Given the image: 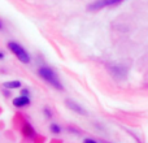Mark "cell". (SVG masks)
I'll return each mask as SVG.
<instances>
[{
  "label": "cell",
  "instance_id": "8",
  "mask_svg": "<svg viewBox=\"0 0 148 143\" xmlns=\"http://www.w3.org/2000/svg\"><path fill=\"white\" fill-rule=\"evenodd\" d=\"M49 129H51V131L53 134H60V131H61V129H60L59 125H56V124H52L51 126H49Z\"/></svg>",
  "mask_w": 148,
  "mask_h": 143
},
{
  "label": "cell",
  "instance_id": "5",
  "mask_svg": "<svg viewBox=\"0 0 148 143\" xmlns=\"http://www.w3.org/2000/svg\"><path fill=\"white\" fill-rule=\"evenodd\" d=\"M66 105L70 108V109H73L74 112L79 113V115H83V116H86V115H87L86 111H84L79 104H77L75 102H73V100H66Z\"/></svg>",
  "mask_w": 148,
  "mask_h": 143
},
{
  "label": "cell",
  "instance_id": "11",
  "mask_svg": "<svg viewBox=\"0 0 148 143\" xmlns=\"http://www.w3.org/2000/svg\"><path fill=\"white\" fill-rule=\"evenodd\" d=\"M1 59H4V54H3V52H0V60Z\"/></svg>",
  "mask_w": 148,
  "mask_h": 143
},
{
  "label": "cell",
  "instance_id": "3",
  "mask_svg": "<svg viewBox=\"0 0 148 143\" xmlns=\"http://www.w3.org/2000/svg\"><path fill=\"white\" fill-rule=\"evenodd\" d=\"M123 0H97V1L92 3L88 5V10H99L101 8L110 7V5H117L120 3H122Z\"/></svg>",
  "mask_w": 148,
  "mask_h": 143
},
{
  "label": "cell",
  "instance_id": "4",
  "mask_svg": "<svg viewBox=\"0 0 148 143\" xmlns=\"http://www.w3.org/2000/svg\"><path fill=\"white\" fill-rule=\"evenodd\" d=\"M30 104V99H29V96H23V95H21V96L18 98H14L13 99V105L14 107H26V105Z\"/></svg>",
  "mask_w": 148,
  "mask_h": 143
},
{
  "label": "cell",
  "instance_id": "1",
  "mask_svg": "<svg viewBox=\"0 0 148 143\" xmlns=\"http://www.w3.org/2000/svg\"><path fill=\"white\" fill-rule=\"evenodd\" d=\"M38 73H39V76H40L42 78L47 82V83H49L51 86H53L55 89H57V90H62V89H64V87H62V85H61V82H60L59 78H57L56 73H55L51 68L40 67L38 69Z\"/></svg>",
  "mask_w": 148,
  "mask_h": 143
},
{
  "label": "cell",
  "instance_id": "6",
  "mask_svg": "<svg viewBox=\"0 0 148 143\" xmlns=\"http://www.w3.org/2000/svg\"><path fill=\"white\" fill-rule=\"evenodd\" d=\"M22 133H23V135H26V137H30V138H33V137L35 135V131H34L33 126H31L30 124H25V125H23Z\"/></svg>",
  "mask_w": 148,
  "mask_h": 143
},
{
  "label": "cell",
  "instance_id": "7",
  "mask_svg": "<svg viewBox=\"0 0 148 143\" xmlns=\"http://www.w3.org/2000/svg\"><path fill=\"white\" fill-rule=\"evenodd\" d=\"M5 89H20L21 87V82L20 81H9L4 83Z\"/></svg>",
  "mask_w": 148,
  "mask_h": 143
},
{
  "label": "cell",
  "instance_id": "10",
  "mask_svg": "<svg viewBox=\"0 0 148 143\" xmlns=\"http://www.w3.org/2000/svg\"><path fill=\"white\" fill-rule=\"evenodd\" d=\"M21 94H22V95H23V96H27L29 91H27V90H26V89H23V90H22V91H21Z\"/></svg>",
  "mask_w": 148,
  "mask_h": 143
},
{
  "label": "cell",
  "instance_id": "9",
  "mask_svg": "<svg viewBox=\"0 0 148 143\" xmlns=\"http://www.w3.org/2000/svg\"><path fill=\"white\" fill-rule=\"evenodd\" d=\"M83 143H97L96 141H94V139H91V138H86L83 141Z\"/></svg>",
  "mask_w": 148,
  "mask_h": 143
},
{
  "label": "cell",
  "instance_id": "2",
  "mask_svg": "<svg viewBox=\"0 0 148 143\" xmlns=\"http://www.w3.org/2000/svg\"><path fill=\"white\" fill-rule=\"evenodd\" d=\"M7 46H8V48L10 50V52H12L16 57H18V60H20L21 63H23V64H29V63H30V56H29L26 50L23 48L21 44H18L17 42H8Z\"/></svg>",
  "mask_w": 148,
  "mask_h": 143
},
{
  "label": "cell",
  "instance_id": "12",
  "mask_svg": "<svg viewBox=\"0 0 148 143\" xmlns=\"http://www.w3.org/2000/svg\"><path fill=\"white\" fill-rule=\"evenodd\" d=\"M1 29H3V25H1V22H0V30H1Z\"/></svg>",
  "mask_w": 148,
  "mask_h": 143
}]
</instances>
